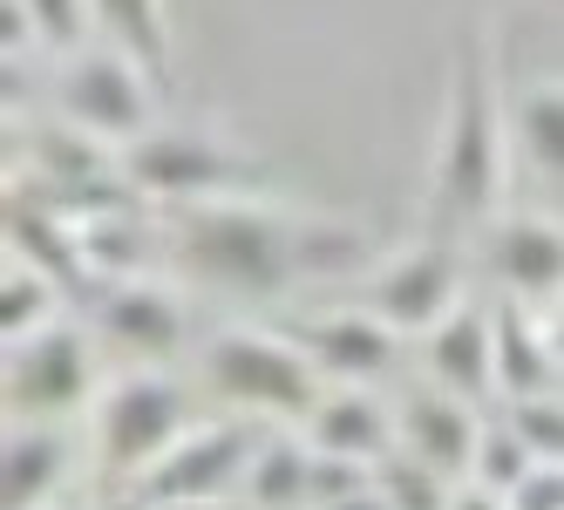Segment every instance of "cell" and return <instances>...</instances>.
<instances>
[{"label":"cell","instance_id":"obj_16","mask_svg":"<svg viewBox=\"0 0 564 510\" xmlns=\"http://www.w3.org/2000/svg\"><path fill=\"white\" fill-rule=\"evenodd\" d=\"M300 428L313 436V449H340V456H368V463L401 449V415L368 395V381H334Z\"/></svg>","mask_w":564,"mask_h":510},{"label":"cell","instance_id":"obj_20","mask_svg":"<svg viewBox=\"0 0 564 510\" xmlns=\"http://www.w3.org/2000/svg\"><path fill=\"white\" fill-rule=\"evenodd\" d=\"M102 34L123 42L156 83H164V62H171V21H164V0H96Z\"/></svg>","mask_w":564,"mask_h":510},{"label":"cell","instance_id":"obj_18","mask_svg":"<svg viewBox=\"0 0 564 510\" xmlns=\"http://www.w3.org/2000/svg\"><path fill=\"white\" fill-rule=\"evenodd\" d=\"M238 503H246V510H306L313 503V436H306L300 422L259 436Z\"/></svg>","mask_w":564,"mask_h":510},{"label":"cell","instance_id":"obj_26","mask_svg":"<svg viewBox=\"0 0 564 510\" xmlns=\"http://www.w3.org/2000/svg\"><path fill=\"white\" fill-rule=\"evenodd\" d=\"M510 510H564V463H538L531 477L510 490Z\"/></svg>","mask_w":564,"mask_h":510},{"label":"cell","instance_id":"obj_14","mask_svg":"<svg viewBox=\"0 0 564 510\" xmlns=\"http://www.w3.org/2000/svg\"><path fill=\"white\" fill-rule=\"evenodd\" d=\"M490 272L517 300H564V225L544 211H510L490 225Z\"/></svg>","mask_w":564,"mask_h":510},{"label":"cell","instance_id":"obj_30","mask_svg":"<svg viewBox=\"0 0 564 510\" xmlns=\"http://www.w3.org/2000/svg\"><path fill=\"white\" fill-rule=\"evenodd\" d=\"M551 334H557V355H564V306H557V321H551Z\"/></svg>","mask_w":564,"mask_h":510},{"label":"cell","instance_id":"obj_1","mask_svg":"<svg viewBox=\"0 0 564 510\" xmlns=\"http://www.w3.org/2000/svg\"><path fill=\"white\" fill-rule=\"evenodd\" d=\"M171 252L184 280L238 293V300H279L300 280H313V218H293L265 198L225 191V198L177 205Z\"/></svg>","mask_w":564,"mask_h":510},{"label":"cell","instance_id":"obj_31","mask_svg":"<svg viewBox=\"0 0 564 510\" xmlns=\"http://www.w3.org/2000/svg\"><path fill=\"white\" fill-rule=\"evenodd\" d=\"M55 510H68V503H55Z\"/></svg>","mask_w":564,"mask_h":510},{"label":"cell","instance_id":"obj_2","mask_svg":"<svg viewBox=\"0 0 564 510\" xmlns=\"http://www.w3.org/2000/svg\"><path fill=\"white\" fill-rule=\"evenodd\" d=\"M497 191H503V102L490 83V42L463 34L435 143V205L456 218H482L497 205Z\"/></svg>","mask_w":564,"mask_h":510},{"label":"cell","instance_id":"obj_25","mask_svg":"<svg viewBox=\"0 0 564 510\" xmlns=\"http://www.w3.org/2000/svg\"><path fill=\"white\" fill-rule=\"evenodd\" d=\"M503 415L523 428V443H531L544 463H564V395H557V388L523 395V402H503Z\"/></svg>","mask_w":564,"mask_h":510},{"label":"cell","instance_id":"obj_6","mask_svg":"<svg viewBox=\"0 0 564 510\" xmlns=\"http://www.w3.org/2000/svg\"><path fill=\"white\" fill-rule=\"evenodd\" d=\"M96 347L89 327L55 321L34 340L8 347V422H68L96 402Z\"/></svg>","mask_w":564,"mask_h":510},{"label":"cell","instance_id":"obj_17","mask_svg":"<svg viewBox=\"0 0 564 510\" xmlns=\"http://www.w3.org/2000/svg\"><path fill=\"white\" fill-rule=\"evenodd\" d=\"M490 327H497V395L503 402H523V395H544V388H557V334L531 313V300H503L490 313Z\"/></svg>","mask_w":564,"mask_h":510},{"label":"cell","instance_id":"obj_21","mask_svg":"<svg viewBox=\"0 0 564 510\" xmlns=\"http://www.w3.org/2000/svg\"><path fill=\"white\" fill-rule=\"evenodd\" d=\"M544 456L523 443V428L503 415V422H482V443H476V463H469V484H482V490H497V497H510L523 477H531Z\"/></svg>","mask_w":564,"mask_h":510},{"label":"cell","instance_id":"obj_7","mask_svg":"<svg viewBox=\"0 0 564 510\" xmlns=\"http://www.w3.org/2000/svg\"><path fill=\"white\" fill-rule=\"evenodd\" d=\"M259 436L238 422H191L184 436L130 484L137 503H238Z\"/></svg>","mask_w":564,"mask_h":510},{"label":"cell","instance_id":"obj_27","mask_svg":"<svg viewBox=\"0 0 564 510\" xmlns=\"http://www.w3.org/2000/svg\"><path fill=\"white\" fill-rule=\"evenodd\" d=\"M449 510H510V497H497V490H482V484H456Z\"/></svg>","mask_w":564,"mask_h":510},{"label":"cell","instance_id":"obj_29","mask_svg":"<svg viewBox=\"0 0 564 510\" xmlns=\"http://www.w3.org/2000/svg\"><path fill=\"white\" fill-rule=\"evenodd\" d=\"M137 510H231V503H137ZM246 510V503H238Z\"/></svg>","mask_w":564,"mask_h":510},{"label":"cell","instance_id":"obj_23","mask_svg":"<svg viewBox=\"0 0 564 510\" xmlns=\"http://www.w3.org/2000/svg\"><path fill=\"white\" fill-rule=\"evenodd\" d=\"M34 34H42V48L48 55H75V48H89L102 42V14H96V0H21Z\"/></svg>","mask_w":564,"mask_h":510},{"label":"cell","instance_id":"obj_13","mask_svg":"<svg viewBox=\"0 0 564 510\" xmlns=\"http://www.w3.org/2000/svg\"><path fill=\"white\" fill-rule=\"evenodd\" d=\"M89 313H96V327L109 334V340H123V347H137L143 361H164V355H177L184 347V334H191V321H184V300L177 293H164L156 280H109L96 300H89Z\"/></svg>","mask_w":564,"mask_h":510},{"label":"cell","instance_id":"obj_11","mask_svg":"<svg viewBox=\"0 0 564 510\" xmlns=\"http://www.w3.org/2000/svg\"><path fill=\"white\" fill-rule=\"evenodd\" d=\"M401 415V449H409L415 463L442 469L449 484H469V463H476V443H482V415L469 395H449V388H422V395H409L394 409Z\"/></svg>","mask_w":564,"mask_h":510},{"label":"cell","instance_id":"obj_5","mask_svg":"<svg viewBox=\"0 0 564 510\" xmlns=\"http://www.w3.org/2000/svg\"><path fill=\"white\" fill-rule=\"evenodd\" d=\"M55 109H62V123L75 130H89L116 150H130L156 130V75L123 48V42H89V48H75L62 55L55 68Z\"/></svg>","mask_w":564,"mask_h":510},{"label":"cell","instance_id":"obj_8","mask_svg":"<svg viewBox=\"0 0 564 510\" xmlns=\"http://www.w3.org/2000/svg\"><path fill=\"white\" fill-rule=\"evenodd\" d=\"M123 171L130 191L143 198H164V205H197V198H225L252 177V164L238 150H225L205 130H150L143 143L123 150Z\"/></svg>","mask_w":564,"mask_h":510},{"label":"cell","instance_id":"obj_15","mask_svg":"<svg viewBox=\"0 0 564 510\" xmlns=\"http://www.w3.org/2000/svg\"><path fill=\"white\" fill-rule=\"evenodd\" d=\"M422 368L435 388H449V395H497V327H490V313H482L476 300H463L449 321H435L422 334Z\"/></svg>","mask_w":564,"mask_h":510},{"label":"cell","instance_id":"obj_9","mask_svg":"<svg viewBox=\"0 0 564 510\" xmlns=\"http://www.w3.org/2000/svg\"><path fill=\"white\" fill-rule=\"evenodd\" d=\"M463 300H469L463 293V259H456V246H442V239L394 252L388 265L368 272V286H360V306L381 313V321L394 334H409V340H422L435 321H449Z\"/></svg>","mask_w":564,"mask_h":510},{"label":"cell","instance_id":"obj_4","mask_svg":"<svg viewBox=\"0 0 564 510\" xmlns=\"http://www.w3.org/2000/svg\"><path fill=\"white\" fill-rule=\"evenodd\" d=\"M184 428H191V395L156 361L109 375L89 402V443H96V469L109 484H137Z\"/></svg>","mask_w":564,"mask_h":510},{"label":"cell","instance_id":"obj_22","mask_svg":"<svg viewBox=\"0 0 564 510\" xmlns=\"http://www.w3.org/2000/svg\"><path fill=\"white\" fill-rule=\"evenodd\" d=\"M510 123H517L523 150H531L544 171H557V177H564V83H531V89L517 96Z\"/></svg>","mask_w":564,"mask_h":510},{"label":"cell","instance_id":"obj_3","mask_svg":"<svg viewBox=\"0 0 564 510\" xmlns=\"http://www.w3.org/2000/svg\"><path fill=\"white\" fill-rule=\"evenodd\" d=\"M197 375H205L212 395L265 422H306L334 388L300 347V334H265V327H218L197 355Z\"/></svg>","mask_w":564,"mask_h":510},{"label":"cell","instance_id":"obj_24","mask_svg":"<svg viewBox=\"0 0 564 510\" xmlns=\"http://www.w3.org/2000/svg\"><path fill=\"white\" fill-rule=\"evenodd\" d=\"M381 497H388L394 510H449L456 484L442 477V469L415 463L409 449H394V456H381Z\"/></svg>","mask_w":564,"mask_h":510},{"label":"cell","instance_id":"obj_28","mask_svg":"<svg viewBox=\"0 0 564 510\" xmlns=\"http://www.w3.org/2000/svg\"><path fill=\"white\" fill-rule=\"evenodd\" d=\"M313 510H394L381 490H368V497H347V503H313Z\"/></svg>","mask_w":564,"mask_h":510},{"label":"cell","instance_id":"obj_19","mask_svg":"<svg viewBox=\"0 0 564 510\" xmlns=\"http://www.w3.org/2000/svg\"><path fill=\"white\" fill-rule=\"evenodd\" d=\"M55 321H62V280H55V272H42L34 259L8 252V272H0V334H8V347L14 340H34V334L55 327Z\"/></svg>","mask_w":564,"mask_h":510},{"label":"cell","instance_id":"obj_10","mask_svg":"<svg viewBox=\"0 0 564 510\" xmlns=\"http://www.w3.org/2000/svg\"><path fill=\"white\" fill-rule=\"evenodd\" d=\"M293 334H300V347L319 361L327 381H381L401 361V340H409V334H394L381 313H368V306L313 313V321H300Z\"/></svg>","mask_w":564,"mask_h":510},{"label":"cell","instance_id":"obj_12","mask_svg":"<svg viewBox=\"0 0 564 510\" xmlns=\"http://www.w3.org/2000/svg\"><path fill=\"white\" fill-rule=\"evenodd\" d=\"M75 477V436L62 422H8L0 443V510H55Z\"/></svg>","mask_w":564,"mask_h":510}]
</instances>
